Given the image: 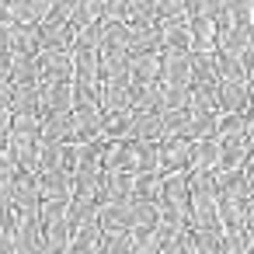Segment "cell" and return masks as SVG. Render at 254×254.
Listing matches in <instances>:
<instances>
[{
    "instance_id": "cell-1",
    "label": "cell",
    "mask_w": 254,
    "mask_h": 254,
    "mask_svg": "<svg viewBox=\"0 0 254 254\" xmlns=\"http://www.w3.org/2000/svg\"><path fill=\"white\" fill-rule=\"evenodd\" d=\"M191 77H195V53H188V49L160 53V80L167 87H191Z\"/></svg>"
},
{
    "instance_id": "cell-2",
    "label": "cell",
    "mask_w": 254,
    "mask_h": 254,
    "mask_svg": "<svg viewBox=\"0 0 254 254\" xmlns=\"http://www.w3.org/2000/svg\"><path fill=\"white\" fill-rule=\"evenodd\" d=\"M39 105H42V119L46 115H60V112H73L77 98H73V80H49L39 87Z\"/></svg>"
},
{
    "instance_id": "cell-3",
    "label": "cell",
    "mask_w": 254,
    "mask_h": 254,
    "mask_svg": "<svg viewBox=\"0 0 254 254\" xmlns=\"http://www.w3.org/2000/svg\"><path fill=\"white\" fill-rule=\"evenodd\" d=\"M35 181H39L42 202H63V205H70V198H73V178L66 171H60V167L35 171Z\"/></svg>"
},
{
    "instance_id": "cell-4",
    "label": "cell",
    "mask_w": 254,
    "mask_h": 254,
    "mask_svg": "<svg viewBox=\"0 0 254 254\" xmlns=\"http://www.w3.org/2000/svg\"><path fill=\"white\" fill-rule=\"evenodd\" d=\"M105 132L101 105H73V143H91Z\"/></svg>"
},
{
    "instance_id": "cell-5",
    "label": "cell",
    "mask_w": 254,
    "mask_h": 254,
    "mask_svg": "<svg viewBox=\"0 0 254 254\" xmlns=\"http://www.w3.org/2000/svg\"><path fill=\"white\" fill-rule=\"evenodd\" d=\"M35 60H39L42 84H49V80H73V73H77L73 53H63V49H42Z\"/></svg>"
},
{
    "instance_id": "cell-6",
    "label": "cell",
    "mask_w": 254,
    "mask_h": 254,
    "mask_svg": "<svg viewBox=\"0 0 254 254\" xmlns=\"http://www.w3.org/2000/svg\"><path fill=\"white\" fill-rule=\"evenodd\" d=\"M219 164H223L219 139H198V143H191L188 174H219Z\"/></svg>"
},
{
    "instance_id": "cell-7",
    "label": "cell",
    "mask_w": 254,
    "mask_h": 254,
    "mask_svg": "<svg viewBox=\"0 0 254 254\" xmlns=\"http://www.w3.org/2000/svg\"><path fill=\"white\" fill-rule=\"evenodd\" d=\"M188 157H191V139L188 136H167V139H160V174L188 171Z\"/></svg>"
},
{
    "instance_id": "cell-8",
    "label": "cell",
    "mask_w": 254,
    "mask_h": 254,
    "mask_svg": "<svg viewBox=\"0 0 254 254\" xmlns=\"http://www.w3.org/2000/svg\"><path fill=\"white\" fill-rule=\"evenodd\" d=\"M101 237H105V230H101V223L94 216V219L73 226V240H70L66 254H101Z\"/></svg>"
},
{
    "instance_id": "cell-9",
    "label": "cell",
    "mask_w": 254,
    "mask_h": 254,
    "mask_svg": "<svg viewBox=\"0 0 254 254\" xmlns=\"http://www.w3.org/2000/svg\"><path fill=\"white\" fill-rule=\"evenodd\" d=\"M188 28H191V53L219 49V25L212 18H188Z\"/></svg>"
},
{
    "instance_id": "cell-10",
    "label": "cell",
    "mask_w": 254,
    "mask_h": 254,
    "mask_svg": "<svg viewBox=\"0 0 254 254\" xmlns=\"http://www.w3.org/2000/svg\"><path fill=\"white\" fill-rule=\"evenodd\" d=\"M98 223L105 233H126L132 230V202H112L98 209Z\"/></svg>"
},
{
    "instance_id": "cell-11",
    "label": "cell",
    "mask_w": 254,
    "mask_h": 254,
    "mask_svg": "<svg viewBox=\"0 0 254 254\" xmlns=\"http://www.w3.org/2000/svg\"><path fill=\"white\" fill-rule=\"evenodd\" d=\"M136 126V112L132 108H119V112H105V139H136L132 136Z\"/></svg>"
},
{
    "instance_id": "cell-12",
    "label": "cell",
    "mask_w": 254,
    "mask_h": 254,
    "mask_svg": "<svg viewBox=\"0 0 254 254\" xmlns=\"http://www.w3.org/2000/svg\"><path fill=\"white\" fill-rule=\"evenodd\" d=\"M132 136H136V139H150V143H160V139H167L164 112H136Z\"/></svg>"
},
{
    "instance_id": "cell-13",
    "label": "cell",
    "mask_w": 254,
    "mask_h": 254,
    "mask_svg": "<svg viewBox=\"0 0 254 254\" xmlns=\"http://www.w3.org/2000/svg\"><path fill=\"white\" fill-rule=\"evenodd\" d=\"M56 0H11V18L18 25H39Z\"/></svg>"
},
{
    "instance_id": "cell-14",
    "label": "cell",
    "mask_w": 254,
    "mask_h": 254,
    "mask_svg": "<svg viewBox=\"0 0 254 254\" xmlns=\"http://www.w3.org/2000/svg\"><path fill=\"white\" fill-rule=\"evenodd\" d=\"M42 139H53V143H73V112L46 115V119H42Z\"/></svg>"
},
{
    "instance_id": "cell-15",
    "label": "cell",
    "mask_w": 254,
    "mask_h": 254,
    "mask_svg": "<svg viewBox=\"0 0 254 254\" xmlns=\"http://www.w3.org/2000/svg\"><path fill=\"white\" fill-rule=\"evenodd\" d=\"M164 202H174V205L191 202V174H188V171H171V174H164Z\"/></svg>"
},
{
    "instance_id": "cell-16",
    "label": "cell",
    "mask_w": 254,
    "mask_h": 254,
    "mask_svg": "<svg viewBox=\"0 0 254 254\" xmlns=\"http://www.w3.org/2000/svg\"><path fill=\"white\" fill-rule=\"evenodd\" d=\"M160 42H164V49H188L191 53L188 18H181V21H160Z\"/></svg>"
},
{
    "instance_id": "cell-17",
    "label": "cell",
    "mask_w": 254,
    "mask_h": 254,
    "mask_svg": "<svg viewBox=\"0 0 254 254\" xmlns=\"http://www.w3.org/2000/svg\"><path fill=\"white\" fill-rule=\"evenodd\" d=\"M132 157H136V174H153V171H160V143L132 139Z\"/></svg>"
},
{
    "instance_id": "cell-18",
    "label": "cell",
    "mask_w": 254,
    "mask_h": 254,
    "mask_svg": "<svg viewBox=\"0 0 254 254\" xmlns=\"http://www.w3.org/2000/svg\"><path fill=\"white\" fill-rule=\"evenodd\" d=\"M11 49H14L18 56H39V53H42V28H39V25H18Z\"/></svg>"
},
{
    "instance_id": "cell-19",
    "label": "cell",
    "mask_w": 254,
    "mask_h": 254,
    "mask_svg": "<svg viewBox=\"0 0 254 254\" xmlns=\"http://www.w3.org/2000/svg\"><path fill=\"white\" fill-rule=\"evenodd\" d=\"M126 21L136 25H160V0H129Z\"/></svg>"
},
{
    "instance_id": "cell-20",
    "label": "cell",
    "mask_w": 254,
    "mask_h": 254,
    "mask_svg": "<svg viewBox=\"0 0 254 254\" xmlns=\"http://www.w3.org/2000/svg\"><path fill=\"white\" fill-rule=\"evenodd\" d=\"M132 80L157 84L160 80V53H136L132 56Z\"/></svg>"
},
{
    "instance_id": "cell-21",
    "label": "cell",
    "mask_w": 254,
    "mask_h": 254,
    "mask_svg": "<svg viewBox=\"0 0 254 254\" xmlns=\"http://www.w3.org/2000/svg\"><path fill=\"white\" fill-rule=\"evenodd\" d=\"M70 25H73L77 32H80V28H91V25H101V0H73Z\"/></svg>"
},
{
    "instance_id": "cell-22",
    "label": "cell",
    "mask_w": 254,
    "mask_h": 254,
    "mask_svg": "<svg viewBox=\"0 0 254 254\" xmlns=\"http://www.w3.org/2000/svg\"><path fill=\"white\" fill-rule=\"evenodd\" d=\"M136 202H164V174H136Z\"/></svg>"
},
{
    "instance_id": "cell-23",
    "label": "cell",
    "mask_w": 254,
    "mask_h": 254,
    "mask_svg": "<svg viewBox=\"0 0 254 254\" xmlns=\"http://www.w3.org/2000/svg\"><path fill=\"white\" fill-rule=\"evenodd\" d=\"M195 251L198 254H226V233H223V226L195 230Z\"/></svg>"
},
{
    "instance_id": "cell-24",
    "label": "cell",
    "mask_w": 254,
    "mask_h": 254,
    "mask_svg": "<svg viewBox=\"0 0 254 254\" xmlns=\"http://www.w3.org/2000/svg\"><path fill=\"white\" fill-rule=\"evenodd\" d=\"M39 87H42V84H39ZM39 87H14V98H11V112H14V115H39V119H42Z\"/></svg>"
},
{
    "instance_id": "cell-25",
    "label": "cell",
    "mask_w": 254,
    "mask_h": 254,
    "mask_svg": "<svg viewBox=\"0 0 254 254\" xmlns=\"http://www.w3.org/2000/svg\"><path fill=\"white\" fill-rule=\"evenodd\" d=\"M160 202H132V230H157Z\"/></svg>"
},
{
    "instance_id": "cell-26",
    "label": "cell",
    "mask_w": 254,
    "mask_h": 254,
    "mask_svg": "<svg viewBox=\"0 0 254 254\" xmlns=\"http://www.w3.org/2000/svg\"><path fill=\"white\" fill-rule=\"evenodd\" d=\"M101 254H132V230H126V233H105L101 237Z\"/></svg>"
},
{
    "instance_id": "cell-27",
    "label": "cell",
    "mask_w": 254,
    "mask_h": 254,
    "mask_svg": "<svg viewBox=\"0 0 254 254\" xmlns=\"http://www.w3.org/2000/svg\"><path fill=\"white\" fill-rule=\"evenodd\" d=\"M188 18V0H160V21H181Z\"/></svg>"
},
{
    "instance_id": "cell-28",
    "label": "cell",
    "mask_w": 254,
    "mask_h": 254,
    "mask_svg": "<svg viewBox=\"0 0 254 254\" xmlns=\"http://www.w3.org/2000/svg\"><path fill=\"white\" fill-rule=\"evenodd\" d=\"M129 0H101V21H126Z\"/></svg>"
},
{
    "instance_id": "cell-29",
    "label": "cell",
    "mask_w": 254,
    "mask_h": 254,
    "mask_svg": "<svg viewBox=\"0 0 254 254\" xmlns=\"http://www.w3.org/2000/svg\"><path fill=\"white\" fill-rule=\"evenodd\" d=\"M14 49H0V84H11L14 77Z\"/></svg>"
},
{
    "instance_id": "cell-30",
    "label": "cell",
    "mask_w": 254,
    "mask_h": 254,
    "mask_svg": "<svg viewBox=\"0 0 254 254\" xmlns=\"http://www.w3.org/2000/svg\"><path fill=\"white\" fill-rule=\"evenodd\" d=\"M11 98H14V84H0V108H11Z\"/></svg>"
},
{
    "instance_id": "cell-31",
    "label": "cell",
    "mask_w": 254,
    "mask_h": 254,
    "mask_svg": "<svg viewBox=\"0 0 254 254\" xmlns=\"http://www.w3.org/2000/svg\"><path fill=\"white\" fill-rule=\"evenodd\" d=\"M11 18V0H0V21Z\"/></svg>"
},
{
    "instance_id": "cell-32",
    "label": "cell",
    "mask_w": 254,
    "mask_h": 254,
    "mask_svg": "<svg viewBox=\"0 0 254 254\" xmlns=\"http://www.w3.org/2000/svg\"><path fill=\"white\" fill-rule=\"evenodd\" d=\"M251 115H254V87H251Z\"/></svg>"
},
{
    "instance_id": "cell-33",
    "label": "cell",
    "mask_w": 254,
    "mask_h": 254,
    "mask_svg": "<svg viewBox=\"0 0 254 254\" xmlns=\"http://www.w3.org/2000/svg\"><path fill=\"white\" fill-rule=\"evenodd\" d=\"M63 254H66V251H63Z\"/></svg>"
}]
</instances>
